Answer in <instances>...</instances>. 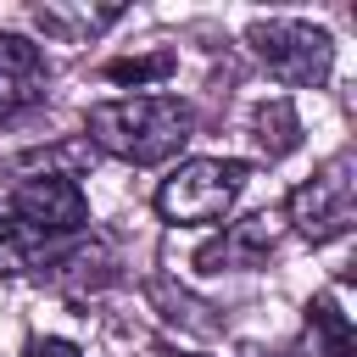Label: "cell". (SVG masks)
Listing matches in <instances>:
<instances>
[{
    "mask_svg": "<svg viewBox=\"0 0 357 357\" xmlns=\"http://www.w3.org/2000/svg\"><path fill=\"white\" fill-rule=\"evenodd\" d=\"M273 251H279V218H273V212H251V218H240V223H223V234L195 251V268H206V273L262 268Z\"/></svg>",
    "mask_w": 357,
    "mask_h": 357,
    "instance_id": "obj_7",
    "label": "cell"
},
{
    "mask_svg": "<svg viewBox=\"0 0 357 357\" xmlns=\"http://www.w3.org/2000/svg\"><path fill=\"white\" fill-rule=\"evenodd\" d=\"M28 357H84L73 340H61V335H33L28 340Z\"/></svg>",
    "mask_w": 357,
    "mask_h": 357,
    "instance_id": "obj_12",
    "label": "cell"
},
{
    "mask_svg": "<svg viewBox=\"0 0 357 357\" xmlns=\"http://www.w3.org/2000/svg\"><path fill=\"white\" fill-rule=\"evenodd\" d=\"M6 218L39 240V245H56V240H73L78 229H89V195L78 190L73 173H33L11 190L6 201Z\"/></svg>",
    "mask_w": 357,
    "mask_h": 357,
    "instance_id": "obj_5",
    "label": "cell"
},
{
    "mask_svg": "<svg viewBox=\"0 0 357 357\" xmlns=\"http://www.w3.org/2000/svg\"><path fill=\"white\" fill-rule=\"evenodd\" d=\"M251 139L262 145V156H268V162L290 156V151L301 145V117H296V106H290L284 95L262 100V106L251 112Z\"/></svg>",
    "mask_w": 357,
    "mask_h": 357,
    "instance_id": "obj_10",
    "label": "cell"
},
{
    "mask_svg": "<svg viewBox=\"0 0 357 357\" xmlns=\"http://www.w3.org/2000/svg\"><path fill=\"white\" fill-rule=\"evenodd\" d=\"M167 357H195V351H167Z\"/></svg>",
    "mask_w": 357,
    "mask_h": 357,
    "instance_id": "obj_13",
    "label": "cell"
},
{
    "mask_svg": "<svg viewBox=\"0 0 357 357\" xmlns=\"http://www.w3.org/2000/svg\"><path fill=\"white\" fill-rule=\"evenodd\" d=\"M84 134H89V145H100L117 162L156 167L190 145L195 112L178 95H117V100H95L84 112Z\"/></svg>",
    "mask_w": 357,
    "mask_h": 357,
    "instance_id": "obj_1",
    "label": "cell"
},
{
    "mask_svg": "<svg viewBox=\"0 0 357 357\" xmlns=\"http://www.w3.org/2000/svg\"><path fill=\"white\" fill-rule=\"evenodd\" d=\"M45 84H50L45 50H39L28 33L0 28V123H11V117H22L28 106H39V100H45Z\"/></svg>",
    "mask_w": 357,
    "mask_h": 357,
    "instance_id": "obj_6",
    "label": "cell"
},
{
    "mask_svg": "<svg viewBox=\"0 0 357 357\" xmlns=\"http://www.w3.org/2000/svg\"><path fill=\"white\" fill-rule=\"evenodd\" d=\"M251 167L245 162H223V156H195V162H178L162 184H156V212L178 229H206V223H223L229 206L240 201Z\"/></svg>",
    "mask_w": 357,
    "mask_h": 357,
    "instance_id": "obj_2",
    "label": "cell"
},
{
    "mask_svg": "<svg viewBox=\"0 0 357 357\" xmlns=\"http://www.w3.org/2000/svg\"><path fill=\"white\" fill-rule=\"evenodd\" d=\"M307 346H312V357H351V351H357L351 318L340 312L335 290H318V296L307 301Z\"/></svg>",
    "mask_w": 357,
    "mask_h": 357,
    "instance_id": "obj_9",
    "label": "cell"
},
{
    "mask_svg": "<svg viewBox=\"0 0 357 357\" xmlns=\"http://www.w3.org/2000/svg\"><path fill=\"white\" fill-rule=\"evenodd\" d=\"M284 218L312 245L340 240L351 229V218H357V156L351 151H335L312 178H301L290 190V201H284Z\"/></svg>",
    "mask_w": 357,
    "mask_h": 357,
    "instance_id": "obj_4",
    "label": "cell"
},
{
    "mask_svg": "<svg viewBox=\"0 0 357 357\" xmlns=\"http://www.w3.org/2000/svg\"><path fill=\"white\" fill-rule=\"evenodd\" d=\"M173 67H178L173 50H151V56H117V61H106V78H112V84H134V89H145V84H162Z\"/></svg>",
    "mask_w": 357,
    "mask_h": 357,
    "instance_id": "obj_11",
    "label": "cell"
},
{
    "mask_svg": "<svg viewBox=\"0 0 357 357\" xmlns=\"http://www.w3.org/2000/svg\"><path fill=\"white\" fill-rule=\"evenodd\" d=\"M251 56L290 89H318L335 67V39L329 28L307 22V17H257L245 28Z\"/></svg>",
    "mask_w": 357,
    "mask_h": 357,
    "instance_id": "obj_3",
    "label": "cell"
},
{
    "mask_svg": "<svg viewBox=\"0 0 357 357\" xmlns=\"http://www.w3.org/2000/svg\"><path fill=\"white\" fill-rule=\"evenodd\" d=\"M28 17L56 45H89L95 33H106L112 22H123V6H56L50 0V6H33Z\"/></svg>",
    "mask_w": 357,
    "mask_h": 357,
    "instance_id": "obj_8",
    "label": "cell"
}]
</instances>
